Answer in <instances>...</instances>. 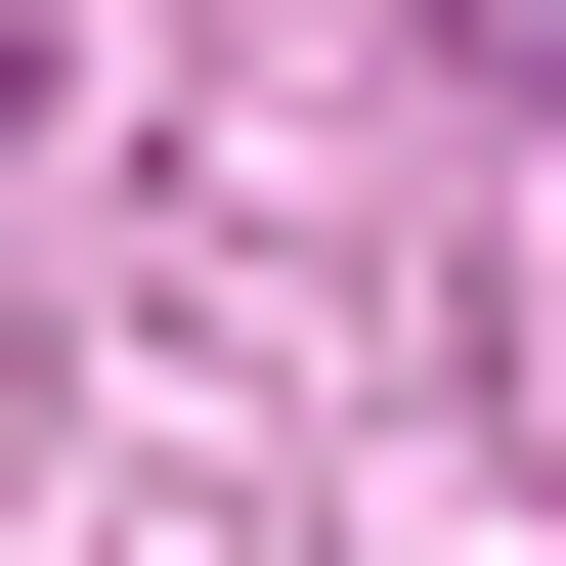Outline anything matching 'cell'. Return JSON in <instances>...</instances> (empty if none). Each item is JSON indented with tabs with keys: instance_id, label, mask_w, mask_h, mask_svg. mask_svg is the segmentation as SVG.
I'll return each mask as SVG.
<instances>
[{
	"instance_id": "6da1fadb",
	"label": "cell",
	"mask_w": 566,
	"mask_h": 566,
	"mask_svg": "<svg viewBox=\"0 0 566 566\" xmlns=\"http://www.w3.org/2000/svg\"><path fill=\"white\" fill-rule=\"evenodd\" d=\"M480 44H566V0H480Z\"/></svg>"
}]
</instances>
